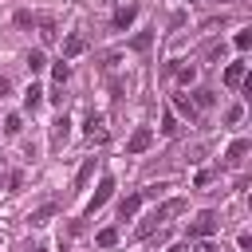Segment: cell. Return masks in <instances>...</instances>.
I'll return each instance as SVG.
<instances>
[{
  "instance_id": "8",
  "label": "cell",
  "mask_w": 252,
  "mask_h": 252,
  "mask_svg": "<svg viewBox=\"0 0 252 252\" xmlns=\"http://www.w3.org/2000/svg\"><path fill=\"white\" fill-rule=\"evenodd\" d=\"M244 75H248V63H244V59L228 63V67H224V87H232V91H236V87L244 83Z\"/></svg>"
},
{
  "instance_id": "10",
  "label": "cell",
  "mask_w": 252,
  "mask_h": 252,
  "mask_svg": "<svg viewBox=\"0 0 252 252\" xmlns=\"http://www.w3.org/2000/svg\"><path fill=\"white\" fill-rule=\"evenodd\" d=\"M83 51H87V39H83V35H79V32H75V35H67V39H63V59H79V55H83Z\"/></svg>"
},
{
  "instance_id": "13",
  "label": "cell",
  "mask_w": 252,
  "mask_h": 252,
  "mask_svg": "<svg viewBox=\"0 0 252 252\" xmlns=\"http://www.w3.org/2000/svg\"><path fill=\"white\" fill-rule=\"evenodd\" d=\"M51 79H55V83H59V87H63V83H67V79H71V63H67V59H59V63H55V67H51Z\"/></svg>"
},
{
  "instance_id": "23",
  "label": "cell",
  "mask_w": 252,
  "mask_h": 252,
  "mask_svg": "<svg viewBox=\"0 0 252 252\" xmlns=\"http://www.w3.org/2000/svg\"><path fill=\"white\" fill-rule=\"evenodd\" d=\"M161 134H177V118H173V110L161 114Z\"/></svg>"
},
{
  "instance_id": "24",
  "label": "cell",
  "mask_w": 252,
  "mask_h": 252,
  "mask_svg": "<svg viewBox=\"0 0 252 252\" xmlns=\"http://www.w3.org/2000/svg\"><path fill=\"white\" fill-rule=\"evenodd\" d=\"M240 118H244V106H228V110H224V122H228V126H236Z\"/></svg>"
},
{
  "instance_id": "2",
  "label": "cell",
  "mask_w": 252,
  "mask_h": 252,
  "mask_svg": "<svg viewBox=\"0 0 252 252\" xmlns=\"http://www.w3.org/2000/svg\"><path fill=\"white\" fill-rule=\"evenodd\" d=\"M217 224H220V220H217V213H213V209H205V213H197V220L189 224V236H213V232H217Z\"/></svg>"
},
{
  "instance_id": "22",
  "label": "cell",
  "mask_w": 252,
  "mask_h": 252,
  "mask_svg": "<svg viewBox=\"0 0 252 252\" xmlns=\"http://www.w3.org/2000/svg\"><path fill=\"white\" fill-rule=\"evenodd\" d=\"M205 59H209V63L224 59V43H209V47H205Z\"/></svg>"
},
{
  "instance_id": "16",
  "label": "cell",
  "mask_w": 252,
  "mask_h": 252,
  "mask_svg": "<svg viewBox=\"0 0 252 252\" xmlns=\"http://www.w3.org/2000/svg\"><path fill=\"white\" fill-rule=\"evenodd\" d=\"M173 106H177L185 118H193V114H197V106H193V98H189V94H173Z\"/></svg>"
},
{
  "instance_id": "14",
  "label": "cell",
  "mask_w": 252,
  "mask_h": 252,
  "mask_svg": "<svg viewBox=\"0 0 252 252\" xmlns=\"http://www.w3.org/2000/svg\"><path fill=\"white\" fill-rule=\"evenodd\" d=\"M39 102H43V91H39V87H35V83H32V87H28V91H24V106H28V110H35V106H39Z\"/></svg>"
},
{
  "instance_id": "29",
  "label": "cell",
  "mask_w": 252,
  "mask_h": 252,
  "mask_svg": "<svg viewBox=\"0 0 252 252\" xmlns=\"http://www.w3.org/2000/svg\"><path fill=\"white\" fill-rule=\"evenodd\" d=\"M169 252H193V244H189V240H181V244H173Z\"/></svg>"
},
{
  "instance_id": "9",
  "label": "cell",
  "mask_w": 252,
  "mask_h": 252,
  "mask_svg": "<svg viewBox=\"0 0 252 252\" xmlns=\"http://www.w3.org/2000/svg\"><path fill=\"white\" fill-rule=\"evenodd\" d=\"M248 150H252V142H248V138H236V142H232V146L224 150V165H240Z\"/></svg>"
},
{
  "instance_id": "31",
  "label": "cell",
  "mask_w": 252,
  "mask_h": 252,
  "mask_svg": "<svg viewBox=\"0 0 252 252\" xmlns=\"http://www.w3.org/2000/svg\"><path fill=\"white\" fill-rule=\"evenodd\" d=\"M197 252H217V248H213V244H209V240H205V244H201V248H197Z\"/></svg>"
},
{
  "instance_id": "28",
  "label": "cell",
  "mask_w": 252,
  "mask_h": 252,
  "mask_svg": "<svg viewBox=\"0 0 252 252\" xmlns=\"http://www.w3.org/2000/svg\"><path fill=\"white\" fill-rule=\"evenodd\" d=\"M16 24H20V28H32L35 16H32V12H16Z\"/></svg>"
},
{
  "instance_id": "11",
  "label": "cell",
  "mask_w": 252,
  "mask_h": 252,
  "mask_svg": "<svg viewBox=\"0 0 252 252\" xmlns=\"http://www.w3.org/2000/svg\"><path fill=\"white\" fill-rule=\"evenodd\" d=\"M138 205H142V193H130V197H122V201H118V220H130V217L138 213Z\"/></svg>"
},
{
  "instance_id": "6",
  "label": "cell",
  "mask_w": 252,
  "mask_h": 252,
  "mask_svg": "<svg viewBox=\"0 0 252 252\" xmlns=\"http://www.w3.org/2000/svg\"><path fill=\"white\" fill-rule=\"evenodd\" d=\"M110 193H114V177H102V181H98V189H94V197H91V205H87V213L102 209V205L110 201Z\"/></svg>"
},
{
  "instance_id": "18",
  "label": "cell",
  "mask_w": 252,
  "mask_h": 252,
  "mask_svg": "<svg viewBox=\"0 0 252 252\" xmlns=\"http://www.w3.org/2000/svg\"><path fill=\"white\" fill-rule=\"evenodd\" d=\"M91 173H94V158H87V161H83V169H79V177H75V189H83V185L91 181Z\"/></svg>"
},
{
  "instance_id": "15",
  "label": "cell",
  "mask_w": 252,
  "mask_h": 252,
  "mask_svg": "<svg viewBox=\"0 0 252 252\" xmlns=\"http://www.w3.org/2000/svg\"><path fill=\"white\" fill-rule=\"evenodd\" d=\"M213 102H217V94H213L209 87H197V91H193V106H213Z\"/></svg>"
},
{
  "instance_id": "3",
  "label": "cell",
  "mask_w": 252,
  "mask_h": 252,
  "mask_svg": "<svg viewBox=\"0 0 252 252\" xmlns=\"http://www.w3.org/2000/svg\"><path fill=\"white\" fill-rule=\"evenodd\" d=\"M67 138H71V118H67V114H59V118L51 122V150H63V146H67Z\"/></svg>"
},
{
  "instance_id": "19",
  "label": "cell",
  "mask_w": 252,
  "mask_h": 252,
  "mask_svg": "<svg viewBox=\"0 0 252 252\" xmlns=\"http://www.w3.org/2000/svg\"><path fill=\"white\" fill-rule=\"evenodd\" d=\"M51 217H55V205H39V209L32 213V224H47Z\"/></svg>"
},
{
  "instance_id": "27",
  "label": "cell",
  "mask_w": 252,
  "mask_h": 252,
  "mask_svg": "<svg viewBox=\"0 0 252 252\" xmlns=\"http://www.w3.org/2000/svg\"><path fill=\"white\" fill-rule=\"evenodd\" d=\"M240 51H248V43H252V32H236V39H232Z\"/></svg>"
},
{
  "instance_id": "1",
  "label": "cell",
  "mask_w": 252,
  "mask_h": 252,
  "mask_svg": "<svg viewBox=\"0 0 252 252\" xmlns=\"http://www.w3.org/2000/svg\"><path fill=\"white\" fill-rule=\"evenodd\" d=\"M177 213H185V201H181V197H173V201L158 205V209H154V213H150V217H146V220H142V224L134 228V236H138V240L154 236V232H158V228H161V224H165L169 217H177Z\"/></svg>"
},
{
  "instance_id": "21",
  "label": "cell",
  "mask_w": 252,
  "mask_h": 252,
  "mask_svg": "<svg viewBox=\"0 0 252 252\" xmlns=\"http://www.w3.org/2000/svg\"><path fill=\"white\" fill-rule=\"evenodd\" d=\"M150 43H154L150 32H138V35H134V51H150Z\"/></svg>"
},
{
  "instance_id": "4",
  "label": "cell",
  "mask_w": 252,
  "mask_h": 252,
  "mask_svg": "<svg viewBox=\"0 0 252 252\" xmlns=\"http://www.w3.org/2000/svg\"><path fill=\"white\" fill-rule=\"evenodd\" d=\"M87 138H91V142H106V138H110L102 114H87Z\"/></svg>"
},
{
  "instance_id": "17",
  "label": "cell",
  "mask_w": 252,
  "mask_h": 252,
  "mask_svg": "<svg viewBox=\"0 0 252 252\" xmlns=\"http://www.w3.org/2000/svg\"><path fill=\"white\" fill-rule=\"evenodd\" d=\"M39 35H43V43H51V39L59 35V32H55V20H51V16H43V20H39Z\"/></svg>"
},
{
  "instance_id": "30",
  "label": "cell",
  "mask_w": 252,
  "mask_h": 252,
  "mask_svg": "<svg viewBox=\"0 0 252 252\" xmlns=\"http://www.w3.org/2000/svg\"><path fill=\"white\" fill-rule=\"evenodd\" d=\"M8 91H12V83H8L4 75H0V94H8Z\"/></svg>"
},
{
  "instance_id": "25",
  "label": "cell",
  "mask_w": 252,
  "mask_h": 252,
  "mask_svg": "<svg viewBox=\"0 0 252 252\" xmlns=\"http://www.w3.org/2000/svg\"><path fill=\"white\" fill-rule=\"evenodd\" d=\"M4 130H8V134H20V130H24L20 114H8V118H4Z\"/></svg>"
},
{
  "instance_id": "12",
  "label": "cell",
  "mask_w": 252,
  "mask_h": 252,
  "mask_svg": "<svg viewBox=\"0 0 252 252\" xmlns=\"http://www.w3.org/2000/svg\"><path fill=\"white\" fill-rule=\"evenodd\" d=\"M134 16H138V8H118V12H114V20H110V24H114V32L130 28V24H134Z\"/></svg>"
},
{
  "instance_id": "5",
  "label": "cell",
  "mask_w": 252,
  "mask_h": 252,
  "mask_svg": "<svg viewBox=\"0 0 252 252\" xmlns=\"http://www.w3.org/2000/svg\"><path fill=\"white\" fill-rule=\"evenodd\" d=\"M150 146H154V134L142 126V130H134V134H130V142H126V154H146Z\"/></svg>"
},
{
  "instance_id": "7",
  "label": "cell",
  "mask_w": 252,
  "mask_h": 252,
  "mask_svg": "<svg viewBox=\"0 0 252 252\" xmlns=\"http://www.w3.org/2000/svg\"><path fill=\"white\" fill-rule=\"evenodd\" d=\"M165 71H173V75H177V83H185V87L197 79V67H193V63H181V59H169V63H165Z\"/></svg>"
},
{
  "instance_id": "26",
  "label": "cell",
  "mask_w": 252,
  "mask_h": 252,
  "mask_svg": "<svg viewBox=\"0 0 252 252\" xmlns=\"http://www.w3.org/2000/svg\"><path fill=\"white\" fill-rule=\"evenodd\" d=\"M114 240H118V232H114V228H102V232H98V244H102V248H110Z\"/></svg>"
},
{
  "instance_id": "20",
  "label": "cell",
  "mask_w": 252,
  "mask_h": 252,
  "mask_svg": "<svg viewBox=\"0 0 252 252\" xmlns=\"http://www.w3.org/2000/svg\"><path fill=\"white\" fill-rule=\"evenodd\" d=\"M28 67H32V75H35V71H43V67H47L43 51H28Z\"/></svg>"
},
{
  "instance_id": "32",
  "label": "cell",
  "mask_w": 252,
  "mask_h": 252,
  "mask_svg": "<svg viewBox=\"0 0 252 252\" xmlns=\"http://www.w3.org/2000/svg\"><path fill=\"white\" fill-rule=\"evenodd\" d=\"M32 252H47V248H32Z\"/></svg>"
}]
</instances>
